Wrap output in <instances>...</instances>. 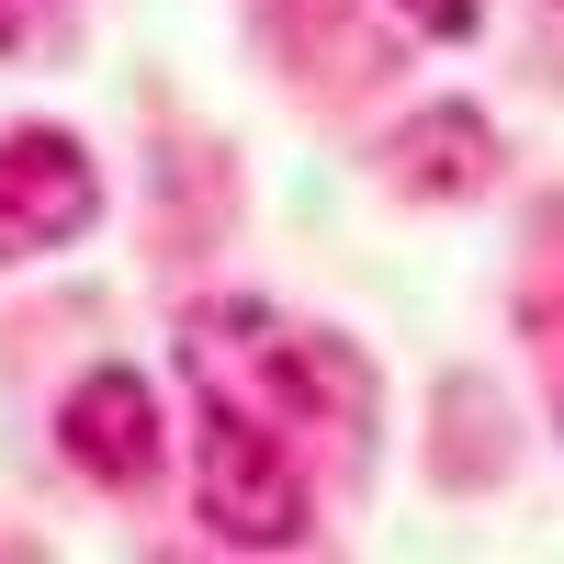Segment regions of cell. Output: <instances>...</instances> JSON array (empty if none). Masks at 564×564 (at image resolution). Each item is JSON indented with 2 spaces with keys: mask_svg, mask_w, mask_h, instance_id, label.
I'll list each match as a JSON object with an SVG mask.
<instances>
[{
  "mask_svg": "<svg viewBox=\"0 0 564 564\" xmlns=\"http://www.w3.org/2000/svg\"><path fill=\"white\" fill-rule=\"evenodd\" d=\"M193 508L238 553H294L316 531V486H305L294 441L249 406H215V395H204V430H193Z\"/></svg>",
  "mask_w": 564,
  "mask_h": 564,
  "instance_id": "7a4b0ae2",
  "label": "cell"
},
{
  "mask_svg": "<svg viewBox=\"0 0 564 564\" xmlns=\"http://www.w3.org/2000/svg\"><path fill=\"white\" fill-rule=\"evenodd\" d=\"M57 34V0H0V57H34Z\"/></svg>",
  "mask_w": 564,
  "mask_h": 564,
  "instance_id": "52a82bcc",
  "label": "cell"
},
{
  "mask_svg": "<svg viewBox=\"0 0 564 564\" xmlns=\"http://www.w3.org/2000/svg\"><path fill=\"white\" fill-rule=\"evenodd\" d=\"M181 372L215 395V406H249L271 417L282 441L294 430H327V441H372V361L339 339V327H305L260 294H226L181 327Z\"/></svg>",
  "mask_w": 564,
  "mask_h": 564,
  "instance_id": "6da1fadb",
  "label": "cell"
},
{
  "mask_svg": "<svg viewBox=\"0 0 564 564\" xmlns=\"http://www.w3.org/2000/svg\"><path fill=\"white\" fill-rule=\"evenodd\" d=\"M57 452H68V475L113 486V497L159 486V475H170V417H159V384H148L135 361H90L79 384H68V406H57Z\"/></svg>",
  "mask_w": 564,
  "mask_h": 564,
  "instance_id": "3957f363",
  "label": "cell"
},
{
  "mask_svg": "<svg viewBox=\"0 0 564 564\" xmlns=\"http://www.w3.org/2000/svg\"><path fill=\"white\" fill-rule=\"evenodd\" d=\"M384 181L406 204H475L497 181V124L475 102H417L395 135H384Z\"/></svg>",
  "mask_w": 564,
  "mask_h": 564,
  "instance_id": "5b68a950",
  "label": "cell"
},
{
  "mask_svg": "<svg viewBox=\"0 0 564 564\" xmlns=\"http://www.w3.org/2000/svg\"><path fill=\"white\" fill-rule=\"evenodd\" d=\"M102 215V170L68 124H12L0 135V260H57Z\"/></svg>",
  "mask_w": 564,
  "mask_h": 564,
  "instance_id": "277c9868",
  "label": "cell"
},
{
  "mask_svg": "<svg viewBox=\"0 0 564 564\" xmlns=\"http://www.w3.org/2000/svg\"><path fill=\"white\" fill-rule=\"evenodd\" d=\"M395 23H406V34H430V45H475L486 0H395Z\"/></svg>",
  "mask_w": 564,
  "mask_h": 564,
  "instance_id": "8992f818",
  "label": "cell"
}]
</instances>
